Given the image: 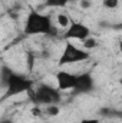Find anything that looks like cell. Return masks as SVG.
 Returning a JSON list of instances; mask_svg holds the SVG:
<instances>
[{
	"label": "cell",
	"instance_id": "3957f363",
	"mask_svg": "<svg viewBox=\"0 0 122 123\" xmlns=\"http://www.w3.org/2000/svg\"><path fill=\"white\" fill-rule=\"evenodd\" d=\"M30 100L36 106H52V105H59L62 102V90L50 85H39L33 87L30 92Z\"/></svg>",
	"mask_w": 122,
	"mask_h": 123
},
{
	"label": "cell",
	"instance_id": "9c48e42d",
	"mask_svg": "<svg viewBox=\"0 0 122 123\" xmlns=\"http://www.w3.org/2000/svg\"><path fill=\"white\" fill-rule=\"evenodd\" d=\"M56 22H58V25L61 26V27H69V25L73 22L72 19H70V16L69 14H66V13H59L58 16H56Z\"/></svg>",
	"mask_w": 122,
	"mask_h": 123
},
{
	"label": "cell",
	"instance_id": "277c9868",
	"mask_svg": "<svg viewBox=\"0 0 122 123\" xmlns=\"http://www.w3.org/2000/svg\"><path fill=\"white\" fill-rule=\"evenodd\" d=\"M91 57V52L86 50L85 47H79L70 40H65V46L62 49V53L58 60V66H68V64H75L81 62H86Z\"/></svg>",
	"mask_w": 122,
	"mask_h": 123
},
{
	"label": "cell",
	"instance_id": "8fae6325",
	"mask_svg": "<svg viewBox=\"0 0 122 123\" xmlns=\"http://www.w3.org/2000/svg\"><path fill=\"white\" fill-rule=\"evenodd\" d=\"M102 6L108 10H114L119 6V0H102Z\"/></svg>",
	"mask_w": 122,
	"mask_h": 123
},
{
	"label": "cell",
	"instance_id": "6da1fadb",
	"mask_svg": "<svg viewBox=\"0 0 122 123\" xmlns=\"http://www.w3.org/2000/svg\"><path fill=\"white\" fill-rule=\"evenodd\" d=\"M23 33L26 36H53L58 31L49 14L30 10L25 20Z\"/></svg>",
	"mask_w": 122,
	"mask_h": 123
},
{
	"label": "cell",
	"instance_id": "30bf717a",
	"mask_svg": "<svg viewBox=\"0 0 122 123\" xmlns=\"http://www.w3.org/2000/svg\"><path fill=\"white\" fill-rule=\"evenodd\" d=\"M83 43V47L86 49V50H92V49H95L96 46H98V40L95 39V37H88L85 42H82Z\"/></svg>",
	"mask_w": 122,
	"mask_h": 123
},
{
	"label": "cell",
	"instance_id": "8992f818",
	"mask_svg": "<svg viewBox=\"0 0 122 123\" xmlns=\"http://www.w3.org/2000/svg\"><path fill=\"white\" fill-rule=\"evenodd\" d=\"M56 79V86L62 92H68V90H75L76 86V79H78V73L69 72V70H58L55 74Z\"/></svg>",
	"mask_w": 122,
	"mask_h": 123
},
{
	"label": "cell",
	"instance_id": "ba28073f",
	"mask_svg": "<svg viewBox=\"0 0 122 123\" xmlns=\"http://www.w3.org/2000/svg\"><path fill=\"white\" fill-rule=\"evenodd\" d=\"M70 0H45L43 6L49 9H65Z\"/></svg>",
	"mask_w": 122,
	"mask_h": 123
},
{
	"label": "cell",
	"instance_id": "52a82bcc",
	"mask_svg": "<svg viewBox=\"0 0 122 123\" xmlns=\"http://www.w3.org/2000/svg\"><path fill=\"white\" fill-rule=\"evenodd\" d=\"M95 77L92 76L89 72H83V73H78V79H76V86L73 92L78 94H88L95 90Z\"/></svg>",
	"mask_w": 122,
	"mask_h": 123
},
{
	"label": "cell",
	"instance_id": "4fadbf2b",
	"mask_svg": "<svg viewBox=\"0 0 122 123\" xmlns=\"http://www.w3.org/2000/svg\"><path fill=\"white\" fill-rule=\"evenodd\" d=\"M79 123H102V122L98 117H82L79 120Z\"/></svg>",
	"mask_w": 122,
	"mask_h": 123
},
{
	"label": "cell",
	"instance_id": "5bb4252c",
	"mask_svg": "<svg viewBox=\"0 0 122 123\" xmlns=\"http://www.w3.org/2000/svg\"><path fill=\"white\" fill-rule=\"evenodd\" d=\"M119 87H121V97H122V79L119 80Z\"/></svg>",
	"mask_w": 122,
	"mask_h": 123
},
{
	"label": "cell",
	"instance_id": "7c38bea8",
	"mask_svg": "<svg viewBox=\"0 0 122 123\" xmlns=\"http://www.w3.org/2000/svg\"><path fill=\"white\" fill-rule=\"evenodd\" d=\"M58 106H59V105H52V106H46V110H45V112H46V113H47L49 116H58V115H59V112H61Z\"/></svg>",
	"mask_w": 122,
	"mask_h": 123
},
{
	"label": "cell",
	"instance_id": "5b68a950",
	"mask_svg": "<svg viewBox=\"0 0 122 123\" xmlns=\"http://www.w3.org/2000/svg\"><path fill=\"white\" fill-rule=\"evenodd\" d=\"M88 37H91V29L88 25L82 22H72L69 27H66L63 31V39L65 40H79L85 42Z\"/></svg>",
	"mask_w": 122,
	"mask_h": 123
},
{
	"label": "cell",
	"instance_id": "7a4b0ae2",
	"mask_svg": "<svg viewBox=\"0 0 122 123\" xmlns=\"http://www.w3.org/2000/svg\"><path fill=\"white\" fill-rule=\"evenodd\" d=\"M3 85L6 87V97L19 96L22 93H29L34 87V82L25 74L10 70L3 74Z\"/></svg>",
	"mask_w": 122,
	"mask_h": 123
}]
</instances>
